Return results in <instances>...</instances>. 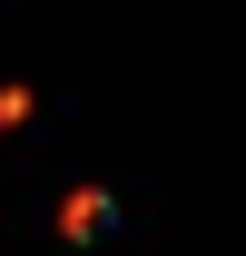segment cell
Listing matches in <instances>:
<instances>
[{
    "label": "cell",
    "instance_id": "obj_1",
    "mask_svg": "<svg viewBox=\"0 0 246 256\" xmlns=\"http://www.w3.org/2000/svg\"><path fill=\"white\" fill-rule=\"evenodd\" d=\"M108 226V197H69V236H98Z\"/></svg>",
    "mask_w": 246,
    "mask_h": 256
}]
</instances>
